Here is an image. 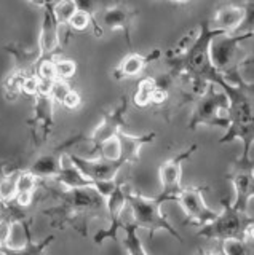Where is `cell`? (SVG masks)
Returning a JSON list of instances; mask_svg holds the SVG:
<instances>
[{
	"mask_svg": "<svg viewBox=\"0 0 254 255\" xmlns=\"http://www.w3.org/2000/svg\"><path fill=\"white\" fill-rule=\"evenodd\" d=\"M46 191L59 199V204L42 211L51 217L50 227L62 230L72 227L82 236H86L88 222L91 219H102L106 211V199L98 195L93 188H75V190H54L45 187Z\"/></svg>",
	"mask_w": 254,
	"mask_h": 255,
	"instance_id": "1",
	"label": "cell"
},
{
	"mask_svg": "<svg viewBox=\"0 0 254 255\" xmlns=\"http://www.w3.org/2000/svg\"><path fill=\"white\" fill-rule=\"evenodd\" d=\"M157 137V132H147L142 135H133L126 131H120L117 134L118 155L115 159H88L75 153H67L69 161L72 163L85 177L91 180H115V175L123 166L136 163L139 159L141 148L150 143Z\"/></svg>",
	"mask_w": 254,
	"mask_h": 255,
	"instance_id": "2",
	"label": "cell"
},
{
	"mask_svg": "<svg viewBox=\"0 0 254 255\" xmlns=\"http://www.w3.org/2000/svg\"><path fill=\"white\" fill-rule=\"evenodd\" d=\"M253 37V29L240 35H219L210 43L208 58L213 69L222 77V80L237 88H245L250 83H246L242 74L240 67L245 66L246 59H250V54H246L240 50V43L245 38Z\"/></svg>",
	"mask_w": 254,
	"mask_h": 255,
	"instance_id": "3",
	"label": "cell"
},
{
	"mask_svg": "<svg viewBox=\"0 0 254 255\" xmlns=\"http://www.w3.org/2000/svg\"><path fill=\"white\" fill-rule=\"evenodd\" d=\"M166 201H176V198L166 195L163 191H160V195L155 198H146L126 188V204L130 206L133 212V223L138 230H147L150 239L154 238L155 231L165 230L179 243H184V238L179 235V231L171 225V222L162 212V206Z\"/></svg>",
	"mask_w": 254,
	"mask_h": 255,
	"instance_id": "4",
	"label": "cell"
},
{
	"mask_svg": "<svg viewBox=\"0 0 254 255\" xmlns=\"http://www.w3.org/2000/svg\"><path fill=\"white\" fill-rule=\"evenodd\" d=\"M130 107V101L126 96H122L118 106H115L112 110H104L102 112V122L94 128V131L90 135H75V137H70L64 140L59 147H56L59 151H66V148L75 145L77 142H88L91 148H90V155H96L104 148L110 140H114L117 137V134L120 131H125L126 122H125V115L128 112Z\"/></svg>",
	"mask_w": 254,
	"mask_h": 255,
	"instance_id": "5",
	"label": "cell"
},
{
	"mask_svg": "<svg viewBox=\"0 0 254 255\" xmlns=\"http://www.w3.org/2000/svg\"><path fill=\"white\" fill-rule=\"evenodd\" d=\"M224 209L213 222L206 223L198 230V236L206 239H216V241H227V239H238V241H248L253 236L254 219L246 212L235 211L230 201L222 199Z\"/></svg>",
	"mask_w": 254,
	"mask_h": 255,
	"instance_id": "6",
	"label": "cell"
},
{
	"mask_svg": "<svg viewBox=\"0 0 254 255\" xmlns=\"http://www.w3.org/2000/svg\"><path fill=\"white\" fill-rule=\"evenodd\" d=\"M229 101L227 96L222 93L216 85L208 83L203 94L195 99V106L192 110V117L189 122V129H197V126H218L229 128L227 117Z\"/></svg>",
	"mask_w": 254,
	"mask_h": 255,
	"instance_id": "7",
	"label": "cell"
},
{
	"mask_svg": "<svg viewBox=\"0 0 254 255\" xmlns=\"http://www.w3.org/2000/svg\"><path fill=\"white\" fill-rule=\"evenodd\" d=\"M229 179L234 183L235 199L232 207L238 212H246L248 203L254 195V174H253V159L240 156L230 164Z\"/></svg>",
	"mask_w": 254,
	"mask_h": 255,
	"instance_id": "8",
	"label": "cell"
},
{
	"mask_svg": "<svg viewBox=\"0 0 254 255\" xmlns=\"http://www.w3.org/2000/svg\"><path fill=\"white\" fill-rule=\"evenodd\" d=\"M43 8V21L40 29V37H38V59L35 67L45 61H54L56 56L61 54L59 45V24L53 14V2H40L37 3Z\"/></svg>",
	"mask_w": 254,
	"mask_h": 255,
	"instance_id": "9",
	"label": "cell"
},
{
	"mask_svg": "<svg viewBox=\"0 0 254 255\" xmlns=\"http://www.w3.org/2000/svg\"><path fill=\"white\" fill-rule=\"evenodd\" d=\"M208 190V187H187L179 191L176 201L186 212L187 223H195V225H206L218 217L219 212L213 211L211 207L205 203L203 191Z\"/></svg>",
	"mask_w": 254,
	"mask_h": 255,
	"instance_id": "10",
	"label": "cell"
},
{
	"mask_svg": "<svg viewBox=\"0 0 254 255\" xmlns=\"http://www.w3.org/2000/svg\"><path fill=\"white\" fill-rule=\"evenodd\" d=\"M125 206H126V187L122 180H118L115 190L109 195V198H106V211L109 215L110 225L107 230H101L94 235V238H93L94 244L101 246L106 239H117L118 230H120L122 225L125 223V220L122 217Z\"/></svg>",
	"mask_w": 254,
	"mask_h": 255,
	"instance_id": "11",
	"label": "cell"
},
{
	"mask_svg": "<svg viewBox=\"0 0 254 255\" xmlns=\"http://www.w3.org/2000/svg\"><path fill=\"white\" fill-rule=\"evenodd\" d=\"M53 106L54 102L50 96L37 94L34 98V115L26 123L32 131V137L37 147L48 140L53 132Z\"/></svg>",
	"mask_w": 254,
	"mask_h": 255,
	"instance_id": "12",
	"label": "cell"
},
{
	"mask_svg": "<svg viewBox=\"0 0 254 255\" xmlns=\"http://www.w3.org/2000/svg\"><path fill=\"white\" fill-rule=\"evenodd\" d=\"M138 16V10L125 5V3H115L106 6L101 13V27L102 30H122L125 34L126 43H128L130 51L133 53V43H131V27L133 21Z\"/></svg>",
	"mask_w": 254,
	"mask_h": 255,
	"instance_id": "13",
	"label": "cell"
},
{
	"mask_svg": "<svg viewBox=\"0 0 254 255\" xmlns=\"http://www.w3.org/2000/svg\"><path fill=\"white\" fill-rule=\"evenodd\" d=\"M198 148L197 143H192L187 147L184 151H181L174 158L168 159V161L162 163L160 169H158V177H160L162 183V191L170 196L178 198L181 188V175H182V163L187 161L189 156Z\"/></svg>",
	"mask_w": 254,
	"mask_h": 255,
	"instance_id": "14",
	"label": "cell"
},
{
	"mask_svg": "<svg viewBox=\"0 0 254 255\" xmlns=\"http://www.w3.org/2000/svg\"><path fill=\"white\" fill-rule=\"evenodd\" d=\"M253 10H254V2H250L243 6L226 5L216 11L211 27L224 32V34L234 35L235 32L243 26L246 16L253 14Z\"/></svg>",
	"mask_w": 254,
	"mask_h": 255,
	"instance_id": "15",
	"label": "cell"
},
{
	"mask_svg": "<svg viewBox=\"0 0 254 255\" xmlns=\"http://www.w3.org/2000/svg\"><path fill=\"white\" fill-rule=\"evenodd\" d=\"M162 56V50H154L149 54H138V53H128L125 56L123 61L118 64V67L114 70V78L122 80V78H131L141 75V72L144 70L150 62L157 61Z\"/></svg>",
	"mask_w": 254,
	"mask_h": 255,
	"instance_id": "16",
	"label": "cell"
},
{
	"mask_svg": "<svg viewBox=\"0 0 254 255\" xmlns=\"http://www.w3.org/2000/svg\"><path fill=\"white\" fill-rule=\"evenodd\" d=\"M66 151H59L58 148H54L50 153L40 155L38 158H35L32 164H30L26 171H29L32 175H35L37 179H54L61 171V159L62 155Z\"/></svg>",
	"mask_w": 254,
	"mask_h": 255,
	"instance_id": "17",
	"label": "cell"
},
{
	"mask_svg": "<svg viewBox=\"0 0 254 255\" xmlns=\"http://www.w3.org/2000/svg\"><path fill=\"white\" fill-rule=\"evenodd\" d=\"M30 223L32 222H27L22 225L24 228V233H26V244H22L21 247H13V246H3L0 249V255H45V249L51 244V241L54 239V235L46 236L45 239L38 243H34L32 238H30Z\"/></svg>",
	"mask_w": 254,
	"mask_h": 255,
	"instance_id": "18",
	"label": "cell"
},
{
	"mask_svg": "<svg viewBox=\"0 0 254 255\" xmlns=\"http://www.w3.org/2000/svg\"><path fill=\"white\" fill-rule=\"evenodd\" d=\"M120 230H125V238L122 244L126 249V252H128V255H147L144 246H142L141 239L138 236V228L131 220L125 222Z\"/></svg>",
	"mask_w": 254,
	"mask_h": 255,
	"instance_id": "19",
	"label": "cell"
},
{
	"mask_svg": "<svg viewBox=\"0 0 254 255\" xmlns=\"http://www.w3.org/2000/svg\"><path fill=\"white\" fill-rule=\"evenodd\" d=\"M155 90V83H154V77H146L142 78L138 83L136 93L133 96V102L136 104L138 107H147L150 106V99H152V94Z\"/></svg>",
	"mask_w": 254,
	"mask_h": 255,
	"instance_id": "20",
	"label": "cell"
},
{
	"mask_svg": "<svg viewBox=\"0 0 254 255\" xmlns=\"http://www.w3.org/2000/svg\"><path fill=\"white\" fill-rule=\"evenodd\" d=\"M77 3L75 2H69V0H64V2H53V14L56 18V22L61 26H66L69 24V21L72 19V16L77 13Z\"/></svg>",
	"mask_w": 254,
	"mask_h": 255,
	"instance_id": "21",
	"label": "cell"
},
{
	"mask_svg": "<svg viewBox=\"0 0 254 255\" xmlns=\"http://www.w3.org/2000/svg\"><path fill=\"white\" fill-rule=\"evenodd\" d=\"M222 255H251L253 254V244L251 239L248 241H238V239H227L221 244Z\"/></svg>",
	"mask_w": 254,
	"mask_h": 255,
	"instance_id": "22",
	"label": "cell"
},
{
	"mask_svg": "<svg viewBox=\"0 0 254 255\" xmlns=\"http://www.w3.org/2000/svg\"><path fill=\"white\" fill-rule=\"evenodd\" d=\"M38 188V179L32 175L29 171H21L16 180V195L22 193H35Z\"/></svg>",
	"mask_w": 254,
	"mask_h": 255,
	"instance_id": "23",
	"label": "cell"
},
{
	"mask_svg": "<svg viewBox=\"0 0 254 255\" xmlns=\"http://www.w3.org/2000/svg\"><path fill=\"white\" fill-rule=\"evenodd\" d=\"M77 66L74 61L70 59H59L54 61V74H56V80H66L72 78L75 75Z\"/></svg>",
	"mask_w": 254,
	"mask_h": 255,
	"instance_id": "24",
	"label": "cell"
},
{
	"mask_svg": "<svg viewBox=\"0 0 254 255\" xmlns=\"http://www.w3.org/2000/svg\"><path fill=\"white\" fill-rule=\"evenodd\" d=\"M70 91H72V88L69 86L67 82H64V80H54L53 85H51L50 98L53 99V102H59V104H62Z\"/></svg>",
	"mask_w": 254,
	"mask_h": 255,
	"instance_id": "25",
	"label": "cell"
},
{
	"mask_svg": "<svg viewBox=\"0 0 254 255\" xmlns=\"http://www.w3.org/2000/svg\"><path fill=\"white\" fill-rule=\"evenodd\" d=\"M11 230H13V223L10 220L0 217V244H2V247L10 246Z\"/></svg>",
	"mask_w": 254,
	"mask_h": 255,
	"instance_id": "26",
	"label": "cell"
},
{
	"mask_svg": "<svg viewBox=\"0 0 254 255\" xmlns=\"http://www.w3.org/2000/svg\"><path fill=\"white\" fill-rule=\"evenodd\" d=\"M21 93H24L27 96H37L38 93V78L37 75H29L24 78V82H22V86H21Z\"/></svg>",
	"mask_w": 254,
	"mask_h": 255,
	"instance_id": "27",
	"label": "cell"
},
{
	"mask_svg": "<svg viewBox=\"0 0 254 255\" xmlns=\"http://www.w3.org/2000/svg\"><path fill=\"white\" fill-rule=\"evenodd\" d=\"M80 102H82L80 94H78L75 90H72L67 94V98L64 99V102H62V106L67 107V109H77L78 106H80Z\"/></svg>",
	"mask_w": 254,
	"mask_h": 255,
	"instance_id": "28",
	"label": "cell"
},
{
	"mask_svg": "<svg viewBox=\"0 0 254 255\" xmlns=\"http://www.w3.org/2000/svg\"><path fill=\"white\" fill-rule=\"evenodd\" d=\"M208 255H222V252H221V249H218V251H214L213 254H208Z\"/></svg>",
	"mask_w": 254,
	"mask_h": 255,
	"instance_id": "29",
	"label": "cell"
},
{
	"mask_svg": "<svg viewBox=\"0 0 254 255\" xmlns=\"http://www.w3.org/2000/svg\"><path fill=\"white\" fill-rule=\"evenodd\" d=\"M198 255H208V254H206L203 249H198Z\"/></svg>",
	"mask_w": 254,
	"mask_h": 255,
	"instance_id": "30",
	"label": "cell"
},
{
	"mask_svg": "<svg viewBox=\"0 0 254 255\" xmlns=\"http://www.w3.org/2000/svg\"><path fill=\"white\" fill-rule=\"evenodd\" d=\"M0 214H2V204H0Z\"/></svg>",
	"mask_w": 254,
	"mask_h": 255,
	"instance_id": "31",
	"label": "cell"
},
{
	"mask_svg": "<svg viewBox=\"0 0 254 255\" xmlns=\"http://www.w3.org/2000/svg\"><path fill=\"white\" fill-rule=\"evenodd\" d=\"M0 249H2V244H0Z\"/></svg>",
	"mask_w": 254,
	"mask_h": 255,
	"instance_id": "32",
	"label": "cell"
}]
</instances>
